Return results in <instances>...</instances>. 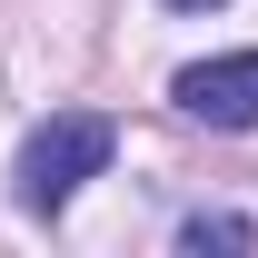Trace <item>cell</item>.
<instances>
[{
	"mask_svg": "<svg viewBox=\"0 0 258 258\" xmlns=\"http://www.w3.org/2000/svg\"><path fill=\"white\" fill-rule=\"evenodd\" d=\"M109 149H119V129L99 119V109H50V119L20 139V169H10V179H20V209H30V219H60L70 199L109 169Z\"/></svg>",
	"mask_w": 258,
	"mask_h": 258,
	"instance_id": "6da1fadb",
	"label": "cell"
},
{
	"mask_svg": "<svg viewBox=\"0 0 258 258\" xmlns=\"http://www.w3.org/2000/svg\"><path fill=\"white\" fill-rule=\"evenodd\" d=\"M169 99H179L199 129H258V50H219V60H189L179 80H169Z\"/></svg>",
	"mask_w": 258,
	"mask_h": 258,
	"instance_id": "7a4b0ae2",
	"label": "cell"
},
{
	"mask_svg": "<svg viewBox=\"0 0 258 258\" xmlns=\"http://www.w3.org/2000/svg\"><path fill=\"white\" fill-rule=\"evenodd\" d=\"M179 248L209 258V248H258V219H228V209H199L189 228H179Z\"/></svg>",
	"mask_w": 258,
	"mask_h": 258,
	"instance_id": "3957f363",
	"label": "cell"
},
{
	"mask_svg": "<svg viewBox=\"0 0 258 258\" xmlns=\"http://www.w3.org/2000/svg\"><path fill=\"white\" fill-rule=\"evenodd\" d=\"M169 10H219V0H169Z\"/></svg>",
	"mask_w": 258,
	"mask_h": 258,
	"instance_id": "277c9868",
	"label": "cell"
}]
</instances>
